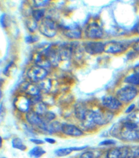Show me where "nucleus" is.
Returning a JSON list of instances; mask_svg holds the SVG:
<instances>
[{
	"mask_svg": "<svg viewBox=\"0 0 139 158\" xmlns=\"http://www.w3.org/2000/svg\"><path fill=\"white\" fill-rule=\"evenodd\" d=\"M22 13L26 16H29L32 13V9L29 4H23L22 5Z\"/></svg>",
	"mask_w": 139,
	"mask_h": 158,
	"instance_id": "obj_33",
	"label": "nucleus"
},
{
	"mask_svg": "<svg viewBox=\"0 0 139 158\" xmlns=\"http://www.w3.org/2000/svg\"><path fill=\"white\" fill-rule=\"evenodd\" d=\"M135 105L134 104H131L130 105H129V106L126 109L125 112L127 113V114H129V113H131L133 109H135Z\"/></svg>",
	"mask_w": 139,
	"mask_h": 158,
	"instance_id": "obj_41",
	"label": "nucleus"
},
{
	"mask_svg": "<svg viewBox=\"0 0 139 158\" xmlns=\"http://www.w3.org/2000/svg\"><path fill=\"white\" fill-rule=\"evenodd\" d=\"M26 121L32 126L38 127L41 130L49 133V123L33 110H29L25 115Z\"/></svg>",
	"mask_w": 139,
	"mask_h": 158,
	"instance_id": "obj_2",
	"label": "nucleus"
},
{
	"mask_svg": "<svg viewBox=\"0 0 139 158\" xmlns=\"http://www.w3.org/2000/svg\"><path fill=\"white\" fill-rule=\"evenodd\" d=\"M12 146L14 148L25 151L26 149V146L23 144L22 140L20 138H14L12 140Z\"/></svg>",
	"mask_w": 139,
	"mask_h": 158,
	"instance_id": "obj_26",
	"label": "nucleus"
},
{
	"mask_svg": "<svg viewBox=\"0 0 139 158\" xmlns=\"http://www.w3.org/2000/svg\"><path fill=\"white\" fill-rule=\"evenodd\" d=\"M136 131L137 130H130L124 128L122 126L121 129V131L120 133V136L122 139L127 141H131L137 139L136 135Z\"/></svg>",
	"mask_w": 139,
	"mask_h": 158,
	"instance_id": "obj_19",
	"label": "nucleus"
},
{
	"mask_svg": "<svg viewBox=\"0 0 139 158\" xmlns=\"http://www.w3.org/2000/svg\"><path fill=\"white\" fill-rule=\"evenodd\" d=\"M25 42L29 44H31L36 42L38 40V36L34 35H27L25 38Z\"/></svg>",
	"mask_w": 139,
	"mask_h": 158,
	"instance_id": "obj_34",
	"label": "nucleus"
},
{
	"mask_svg": "<svg viewBox=\"0 0 139 158\" xmlns=\"http://www.w3.org/2000/svg\"><path fill=\"white\" fill-rule=\"evenodd\" d=\"M64 134L71 136H80L82 135V131L76 126L69 123H62V130Z\"/></svg>",
	"mask_w": 139,
	"mask_h": 158,
	"instance_id": "obj_13",
	"label": "nucleus"
},
{
	"mask_svg": "<svg viewBox=\"0 0 139 158\" xmlns=\"http://www.w3.org/2000/svg\"><path fill=\"white\" fill-rule=\"evenodd\" d=\"M83 48L89 54H99L104 51V43L100 41H87L83 44Z\"/></svg>",
	"mask_w": 139,
	"mask_h": 158,
	"instance_id": "obj_9",
	"label": "nucleus"
},
{
	"mask_svg": "<svg viewBox=\"0 0 139 158\" xmlns=\"http://www.w3.org/2000/svg\"><path fill=\"white\" fill-rule=\"evenodd\" d=\"M107 158H127V146L111 149L107 152Z\"/></svg>",
	"mask_w": 139,
	"mask_h": 158,
	"instance_id": "obj_15",
	"label": "nucleus"
},
{
	"mask_svg": "<svg viewBox=\"0 0 139 158\" xmlns=\"http://www.w3.org/2000/svg\"><path fill=\"white\" fill-rule=\"evenodd\" d=\"M20 88L26 94L32 96L33 97L39 96L41 91L38 86L36 85L30 83L28 81H23L20 84Z\"/></svg>",
	"mask_w": 139,
	"mask_h": 158,
	"instance_id": "obj_14",
	"label": "nucleus"
},
{
	"mask_svg": "<svg viewBox=\"0 0 139 158\" xmlns=\"http://www.w3.org/2000/svg\"><path fill=\"white\" fill-rule=\"evenodd\" d=\"M14 65V63L12 62H10V64H9L8 65H7V66L5 68V69H4V70L3 71V73H4V75H6V76H8L9 75V73H10V71L11 70V68H12V65Z\"/></svg>",
	"mask_w": 139,
	"mask_h": 158,
	"instance_id": "obj_38",
	"label": "nucleus"
},
{
	"mask_svg": "<svg viewBox=\"0 0 139 158\" xmlns=\"http://www.w3.org/2000/svg\"><path fill=\"white\" fill-rule=\"evenodd\" d=\"M46 153V151L40 146H36L31 149L28 154L31 157L39 158Z\"/></svg>",
	"mask_w": 139,
	"mask_h": 158,
	"instance_id": "obj_22",
	"label": "nucleus"
},
{
	"mask_svg": "<svg viewBox=\"0 0 139 158\" xmlns=\"http://www.w3.org/2000/svg\"><path fill=\"white\" fill-rule=\"evenodd\" d=\"M127 158H137L139 157V146H127Z\"/></svg>",
	"mask_w": 139,
	"mask_h": 158,
	"instance_id": "obj_23",
	"label": "nucleus"
},
{
	"mask_svg": "<svg viewBox=\"0 0 139 158\" xmlns=\"http://www.w3.org/2000/svg\"><path fill=\"white\" fill-rule=\"evenodd\" d=\"M62 130V123L57 121L49 123V133L52 134Z\"/></svg>",
	"mask_w": 139,
	"mask_h": 158,
	"instance_id": "obj_24",
	"label": "nucleus"
},
{
	"mask_svg": "<svg viewBox=\"0 0 139 158\" xmlns=\"http://www.w3.org/2000/svg\"><path fill=\"white\" fill-rule=\"evenodd\" d=\"M72 47V56L76 59H79L82 56V50L77 42L71 43Z\"/></svg>",
	"mask_w": 139,
	"mask_h": 158,
	"instance_id": "obj_21",
	"label": "nucleus"
},
{
	"mask_svg": "<svg viewBox=\"0 0 139 158\" xmlns=\"http://www.w3.org/2000/svg\"><path fill=\"white\" fill-rule=\"evenodd\" d=\"M30 141L36 144H42L44 143V141L43 140H41V139H36V138H31L30 139Z\"/></svg>",
	"mask_w": 139,
	"mask_h": 158,
	"instance_id": "obj_40",
	"label": "nucleus"
},
{
	"mask_svg": "<svg viewBox=\"0 0 139 158\" xmlns=\"http://www.w3.org/2000/svg\"><path fill=\"white\" fill-rule=\"evenodd\" d=\"M127 120L133 123H137L139 122V110H136L131 112L127 117Z\"/></svg>",
	"mask_w": 139,
	"mask_h": 158,
	"instance_id": "obj_30",
	"label": "nucleus"
},
{
	"mask_svg": "<svg viewBox=\"0 0 139 158\" xmlns=\"http://www.w3.org/2000/svg\"><path fill=\"white\" fill-rule=\"evenodd\" d=\"M137 94L138 90L135 87L127 85L120 88L116 92V96L121 102H129L137 96Z\"/></svg>",
	"mask_w": 139,
	"mask_h": 158,
	"instance_id": "obj_4",
	"label": "nucleus"
},
{
	"mask_svg": "<svg viewBox=\"0 0 139 158\" xmlns=\"http://www.w3.org/2000/svg\"><path fill=\"white\" fill-rule=\"evenodd\" d=\"M127 48V44L118 41H109L104 44V52L117 54L123 52Z\"/></svg>",
	"mask_w": 139,
	"mask_h": 158,
	"instance_id": "obj_6",
	"label": "nucleus"
},
{
	"mask_svg": "<svg viewBox=\"0 0 139 158\" xmlns=\"http://www.w3.org/2000/svg\"><path fill=\"white\" fill-rule=\"evenodd\" d=\"M15 107L21 112H27L29 111L31 104L30 99L23 95H18L15 98L14 102Z\"/></svg>",
	"mask_w": 139,
	"mask_h": 158,
	"instance_id": "obj_10",
	"label": "nucleus"
},
{
	"mask_svg": "<svg viewBox=\"0 0 139 158\" xmlns=\"http://www.w3.org/2000/svg\"><path fill=\"white\" fill-rule=\"evenodd\" d=\"M87 146H84L81 147H70V148H60L57 149L55 151V154L58 157H63L66 156L70 154L71 152L74 151H81L86 148Z\"/></svg>",
	"mask_w": 139,
	"mask_h": 158,
	"instance_id": "obj_16",
	"label": "nucleus"
},
{
	"mask_svg": "<svg viewBox=\"0 0 139 158\" xmlns=\"http://www.w3.org/2000/svg\"><path fill=\"white\" fill-rule=\"evenodd\" d=\"M79 158H93V154L91 151H86L83 152Z\"/></svg>",
	"mask_w": 139,
	"mask_h": 158,
	"instance_id": "obj_37",
	"label": "nucleus"
},
{
	"mask_svg": "<svg viewBox=\"0 0 139 158\" xmlns=\"http://www.w3.org/2000/svg\"><path fill=\"white\" fill-rule=\"evenodd\" d=\"M42 118L47 122H50L52 120H53L55 118V115L54 112L50 111H47Z\"/></svg>",
	"mask_w": 139,
	"mask_h": 158,
	"instance_id": "obj_32",
	"label": "nucleus"
},
{
	"mask_svg": "<svg viewBox=\"0 0 139 158\" xmlns=\"http://www.w3.org/2000/svg\"><path fill=\"white\" fill-rule=\"evenodd\" d=\"M0 138H1V144H0V145H1V146H2V138L1 137Z\"/></svg>",
	"mask_w": 139,
	"mask_h": 158,
	"instance_id": "obj_47",
	"label": "nucleus"
},
{
	"mask_svg": "<svg viewBox=\"0 0 139 158\" xmlns=\"http://www.w3.org/2000/svg\"><path fill=\"white\" fill-rule=\"evenodd\" d=\"M38 29L44 36L47 38H52L57 33V26L51 18L47 17L42 19Z\"/></svg>",
	"mask_w": 139,
	"mask_h": 158,
	"instance_id": "obj_1",
	"label": "nucleus"
},
{
	"mask_svg": "<svg viewBox=\"0 0 139 158\" xmlns=\"http://www.w3.org/2000/svg\"><path fill=\"white\" fill-rule=\"evenodd\" d=\"M113 113L109 110L101 109L93 110V121L96 125H106L113 119Z\"/></svg>",
	"mask_w": 139,
	"mask_h": 158,
	"instance_id": "obj_3",
	"label": "nucleus"
},
{
	"mask_svg": "<svg viewBox=\"0 0 139 158\" xmlns=\"http://www.w3.org/2000/svg\"><path fill=\"white\" fill-rule=\"evenodd\" d=\"M32 108V110L38 115H40L41 117H43L44 114L48 111L47 106L44 104L41 100L34 103L33 104Z\"/></svg>",
	"mask_w": 139,
	"mask_h": 158,
	"instance_id": "obj_18",
	"label": "nucleus"
},
{
	"mask_svg": "<svg viewBox=\"0 0 139 158\" xmlns=\"http://www.w3.org/2000/svg\"><path fill=\"white\" fill-rule=\"evenodd\" d=\"M6 15L5 14H2L1 15V25H2V27H6Z\"/></svg>",
	"mask_w": 139,
	"mask_h": 158,
	"instance_id": "obj_42",
	"label": "nucleus"
},
{
	"mask_svg": "<svg viewBox=\"0 0 139 158\" xmlns=\"http://www.w3.org/2000/svg\"><path fill=\"white\" fill-rule=\"evenodd\" d=\"M133 70L135 72V73H139V64L136 65L133 67Z\"/></svg>",
	"mask_w": 139,
	"mask_h": 158,
	"instance_id": "obj_44",
	"label": "nucleus"
},
{
	"mask_svg": "<svg viewBox=\"0 0 139 158\" xmlns=\"http://www.w3.org/2000/svg\"><path fill=\"white\" fill-rule=\"evenodd\" d=\"M85 35L89 39H100L103 35V31L101 27L96 22L89 23L85 30Z\"/></svg>",
	"mask_w": 139,
	"mask_h": 158,
	"instance_id": "obj_8",
	"label": "nucleus"
},
{
	"mask_svg": "<svg viewBox=\"0 0 139 158\" xmlns=\"http://www.w3.org/2000/svg\"><path fill=\"white\" fill-rule=\"evenodd\" d=\"M58 55L60 61H66L72 57V47L71 44L63 43L58 48Z\"/></svg>",
	"mask_w": 139,
	"mask_h": 158,
	"instance_id": "obj_12",
	"label": "nucleus"
},
{
	"mask_svg": "<svg viewBox=\"0 0 139 158\" xmlns=\"http://www.w3.org/2000/svg\"><path fill=\"white\" fill-rule=\"evenodd\" d=\"M41 101L45 104L46 106L47 105H53L54 104V99L52 95L49 93H44L43 95L40 96Z\"/></svg>",
	"mask_w": 139,
	"mask_h": 158,
	"instance_id": "obj_27",
	"label": "nucleus"
},
{
	"mask_svg": "<svg viewBox=\"0 0 139 158\" xmlns=\"http://www.w3.org/2000/svg\"><path fill=\"white\" fill-rule=\"evenodd\" d=\"M25 24L30 32H34L37 28V22L33 18H28L25 21Z\"/></svg>",
	"mask_w": 139,
	"mask_h": 158,
	"instance_id": "obj_28",
	"label": "nucleus"
},
{
	"mask_svg": "<svg viewBox=\"0 0 139 158\" xmlns=\"http://www.w3.org/2000/svg\"><path fill=\"white\" fill-rule=\"evenodd\" d=\"M132 48L136 52H139V39L137 40L133 44Z\"/></svg>",
	"mask_w": 139,
	"mask_h": 158,
	"instance_id": "obj_39",
	"label": "nucleus"
},
{
	"mask_svg": "<svg viewBox=\"0 0 139 158\" xmlns=\"http://www.w3.org/2000/svg\"><path fill=\"white\" fill-rule=\"evenodd\" d=\"M44 140L50 144H54L56 142L55 139H54V138H46L44 139Z\"/></svg>",
	"mask_w": 139,
	"mask_h": 158,
	"instance_id": "obj_43",
	"label": "nucleus"
},
{
	"mask_svg": "<svg viewBox=\"0 0 139 158\" xmlns=\"http://www.w3.org/2000/svg\"><path fill=\"white\" fill-rule=\"evenodd\" d=\"M45 13V10L44 9H34L33 10L31 15L33 18L36 21H39L40 20L42 17L44 16Z\"/></svg>",
	"mask_w": 139,
	"mask_h": 158,
	"instance_id": "obj_29",
	"label": "nucleus"
},
{
	"mask_svg": "<svg viewBox=\"0 0 139 158\" xmlns=\"http://www.w3.org/2000/svg\"><path fill=\"white\" fill-rule=\"evenodd\" d=\"M62 30L65 36L70 39H80L82 36V31L80 27L77 24L63 25Z\"/></svg>",
	"mask_w": 139,
	"mask_h": 158,
	"instance_id": "obj_7",
	"label": "nucleus"
},
{
	"mask_svg": "<svg viewBox=\"0 0 139 158\" xmlns=\"http://www.w3.org/2000/svg\"><path fill=\"white\" fill-rule=\"evenodd\" d=\"M38 87L40 91H43L44 93H48L52 86V82L50 78H44L38 82Z\"/></svg>",
	"mask_w": 139,
	"mask_h": 158,
	"instance_id": "obj_20",
	"label": "nucleus"
},
{
	"mask_svg": "<svg viewBox=\"0 0 139 158\" xmlns=\"http://www.w3.org/2000/svg\"><path fill=\"white\" fill-rule=\"evenodd\" d=\"M135 31L139 34V22L135 25Z\"/></svg>",
	"mask_w": 139,
	"mask_h": 158,
	"instance_id": "obj_45",
	"label": "nucleus"
},
{
	"mask_svg": "<svg viewBox=\"0 0 139 158\" xmlns=\"http://www.w3.org/2000/svg\"><path fill=\"white\" fill-rule=\"evenodd\" d=\"M47 71L46 69L37 65H32L27 71L28 78L34 82H39L46 78L47 75Z\"/></svg>",
	"mask_w": 139,
	"mask_h": 158,
	"instance_id": "obj_5",
	"label": "nucleus"
},
{
	"mask_svg": "<svg viewBox=\"0 0 139 158\" xmlns=\"http://www.w3.org/2000/svg\"><path fill=\"white\" fill-rule=\"evenodd\" d=\"M122 126L129 130H136V128H137V124L135 123H133L132 122H130L128 120H125L122 123Z\"/></svg>",
	"mask_w": 139,
	"mask_h": 158,
	"instance_id": "obj_31",
	"label": "nucleus"
},
{
	"mask_svg": "<svg viewBox=\"0 0 139 158\" xmlns=\"http://www.w3.org/2000/svg\"><path fill=\"white\" fill-rule=\"evenodd\" d=\"M102 105L109 110H117L122 106V102L116 98L107 95L101 99Z\"/></svg>",
	"mask_w": 139,
	"mask_h": 158,
	"instance_id": "obj_11",
	"label": "nucleus"
},
{
	"mask_svg": "<svg viewBox=\"0 0 139 158\" xmlns=\"http://www.w3.org/2000/svg\"><path fill=\"white\" fill-rule=\"evenodd\" d=\"M87 109H86L85 105L82 102H77L74 105V113L76 117L79 120L82 121L84 119L85 114Z\"/></svg>",
	"mask_w": 139,
	"mask_h": 158,
	"instance_id": "obj_17",
	"label": "nucleus"
},
{
	"mask_svg": "<svg viewBox=\"0 0 139 158\" xmlns=\"http://www.w3.org/2000/svg\"><path fill=\"white\" fill-rule=\"evenodd\" d=\"M124 81L127 83L133 85H139V73H133L127 76Z\"/></svg>",
	"mask_w": 139,
	"mask_h": 158,
	"instance_id": "obj_25",
	"label": "nucleus"
},
{
	"mask_svg": "<svg viewBox=\"0 0 139 158\" xmlns=\"http://www.w3.org/2000/svg\"><path fill=\"white\" fill-rule=\"evenodd\" d=\"M1 158H2V157H1ZM3 158H5V157H3Z\"/></svg>",
	"mask_w": 139,
	"mask_h": 158,
	"instance_id": "obj_48",
	"label": "nucleus"
},
{
	"mask_svg": "<svg viewBox=\"0 0 139 158\" xmlns=\"http://www.w3.org/2000/svg\"><path fill=\"white\" fill-rule=\"evenodd\" d=\"M136 135H137V139H139V130H137L136 131Z\"/></svg>",
	"mask_w": 139,
	"mask_h": 158,
	"instance_id": "obj_46",
	"label": "nucleus"
},
{
	"mask_svg": "<svg viewBox=\"0 0 139 158\" xmlns=\"http://www.w3.org/2000/svg\"><path fill=\"white\" fill-rule=\"evenodd\" d=\"M116 144V141L113 139H106L104 140L103 141H101L99 143V145H101V146H108V145H113V144Z\"/></svg>",
	"mask_w": 139,
	"mask_h": 158,
	"instance_id": "obj_36",
	"label": "nucleus"
},
{
	"mask_svg": "<svg viewBox=\"0 0 139 158\" xmlns=\"http://www.w3.org/2000/svg\"><path fill=\"white\" fill-rule=\"evenodd\" d=\"M50 2L49 1H34L33 4L35 7H43L47 6Z\"/></svg>",
	"mask_w": 139,
	"mask_h": 158,
	"instance_id": "obj_35",
	"label": "nucleus"
}]
</instances>
